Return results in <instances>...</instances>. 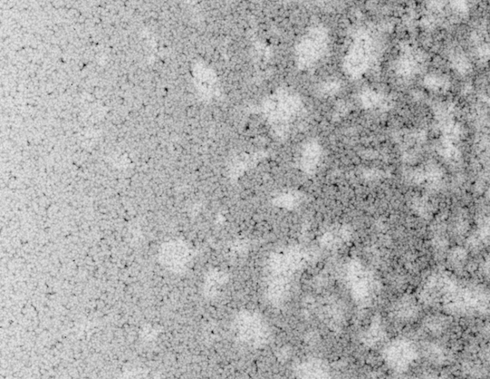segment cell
I'll list each match as a JSON object with an SVG mask.
<instances>
[{
  "label": "cell",
  "instance_id": "cell-1",
  "mask_svg": "<svg viewBox=\"0 0 490 379\" xmlns=\"http://www.w3.org/2000/svg\"><path fill=\"white\" fill-rule=\"evenodd\" d=\"M383 357L392 370L399 373L405 372L417 358L418 349L410 340L398 338L384 349Z\"/></svg>",
  "mask_w": 490,
  "mask_h": 379
},
{
  "label": "cell",
  "instance_id": "cell-2",
  "mask_svg": "<svg viewBox=\"0 0 490 379\" xmlns=\"http://www.w3.org/2000/svg\"><path fill=\"white\" fill-rule=\"evenodd\" d=\"M168 262L176 270H183L192 259V251L182 241H172L167 248Z\"/></svg>",
  "mask_w": 490,
  "mask_h": 379
},
{
  "label": "cell",
  "instance_id": "cell-3",
  "mask_svg": "<svg viewBox=\"0 0 490 379\" xmlns=\"http://www.w3.org/2000/svg\"><path fill=\"white\" fill-rule=\"evenodd\" d=\"M396 310V315L402 320H409L418 313L416 303L410 299L400 301Z\"/></svg>",
  "mask_w": 490,
  "mask_h": 379
},
{
  "label": "cell",
  "instance_id": "cell-4",
  "mask_svg": "<svg viewBox=\"0 0 490 379\" xmlns=\"http://www.w3.org/2000/svg\"><path fill=\"white\" fill-rule=\"evenodd\" d=\"M321 151L316 144L311 145L307 149L303 155V164L309 169H313L317 166L320 159Z\"/></svg>",
  "mask_w": 490,
  "mask_h": 379
},
{
  "label": "cell",
  "instance_id": "cell-5",
  "mask_svg": "<svg viewBox=\"0 0 490 379\" xmlns=\"http://www.w3.org/2000/svg\"><path fill=\"white\" fill-rule=\"evenodd\" d=\"M427 86L432 87V89H442L447 86L446 79L437 76H432L428 78Z\"/></svg>",
  "mask_w": 490,
  "mask_h": 379
},
{
  "label": "cell",
  "instance_id": "cell-6",
  "mask_svg": "<svg viewBox=\"0 0 490 379\" xmlns=\"http://www.w3.org/2000/svg\"><path fill=\"white\" fill-rule=\"evenodd\" d=\"M198 109L194 106H190L186 110V116L188 118H194L197 115Z\"/></svg>",
  "mask_w": 490,
  "mask_h": 379
}]
</instances>
